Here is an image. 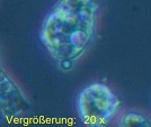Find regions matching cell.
<instances>
[{"mask_svg":"<svg viewBox=\"0 0 151 127\" xmlns=\"http://www.w3.org/2000/svg\"><path fill=\"white\" fill-rule=\"evenodd\" d=\"M0 105H1V116L5 119L19 118L31 110V105L27 101L25 96L20 91L18 86L1 69L0 74Z\"/></svg>","mask_w":151,"mask_h":127,"instance_id":"3","label":"cell"},{"mask_svg":"<svg viewBox=\"0 0 151 127\" xmlns=\"http://www.w3.org/2000/svg\"><path fill=\"white\" fill-rule=\"evenodd\" d=\"M96 0H58L42 21L40 39L64 70L88 50L96 34Z\"/></svg>","mask_w":151,"mask_h":127,"instance_id":"1","label":"cell"},{"mask_svg":"<svg viewBox=\"0 0 151 127\" xmlns=\"http://www.w3.org/2000/svg\"><path fill=\"white\" fill-rule=\"evenodd\" d=\"M121 101L113 90L101 82L85 87L77 98L80 121L88 126H104L116 116Z\"/></svg>","mask_w":151,"mask_h":127,"instance_id":"2","label":"cell"},{"mask_svg":"<svg viewBox=\"0 0 151 127\" xmlns=\"http://www.w3.org/2000/svg\"><path fill=\"white\" fill-rule=\"evenodd\" d=\"M120 124L121 126L123 127H148L151 126V121L141 111H138V110H127L122 116V119H121Z\"/></svg>","mask_w":151,"mask_h":127,"instance_id":"4","label":"cell"}]
</instances>
